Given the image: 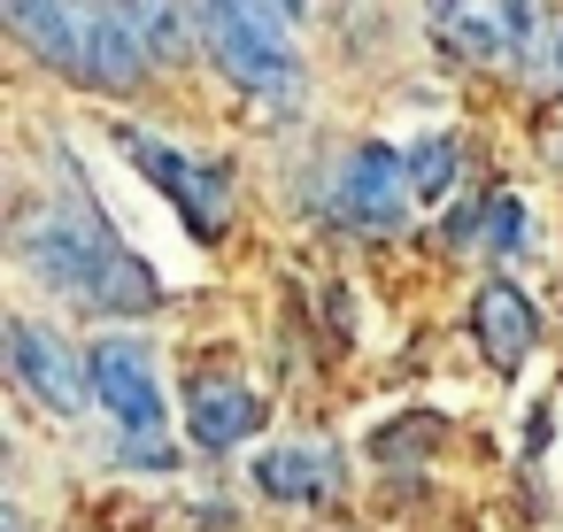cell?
Masks as SVG:
<instances>
[{
  "mask_svg": "<svg viewBox=\"0 0 563 532\" xmlns=\"http://www.w3.org/2000/svg\"><path fill=\"white\" fill-rule=\"evenodd\" d=\"M471 317H478V347H486V355H494L501 370H517V363H525V355L540 347V317H532V301H525V293H517L509 278H486V286H478V309H471Z\"/></svg>",
  "mask_w": 563,
  "mask_h": 532,
  "instance_id": "cell-9",
  "label": "cell"
},
{
  "mask_svg": "<svg viewBox=\"0 0 563 532\" xmlns=\"http://www.w3.org/2000/svg\"><path fill=\"white\" fill-rule=\"evenodd\" d=\"M9 9V24H16V40L40 55V63H55V70H86V0H0Z\"/></svg>",
  "mask_w": 563,
  "mask_h": 532,
  "instance_id": "cell-8",
  "label": "cell"
},
{
  "mask_svg": "<svg viewBox=\"0 0 563 532\" xmlns=\"http://www.w3.org/2000/svg\"><path fill=\"white\" fill-rule=\"evenodd\" d=\"M124 9L147 24L155 55H178V40H186V0H124Z\"/></svg>",
  "mask_w": 563,
  "mask_h": 532,
  "instance_id": "cell-13",
  "label": "cell"
},
{
  "mask_svg": "<svg viewBox=\"0 0 563 532\" xmlns=\"http://www.w3.org/2000/svg\"><path fill=\"white\" fill-rule=\"evenodd\" d=\"M201 47L255 101L301 93V47H294V16L278 0H201Z\"/></svg>",
  "mask_w": 563,
  "mask_h": 532,
  "instance_id": "cell-2",
  "label": "cell"
},
{
  "mask_svg": "<svg viewBox=\"0 0 563 532\" xmlns=\"http://www.w3.org/2000/svg\"><path fill=\"white\" fill-rule=\"evenodd\" d=\"M16 263L47 286V293H63V301H78V309H101V317H140V309H155L163 301V286H155V270L101 224V209L93 201H40V209H24V224H16Z\"/></svg>",
  "mask_w": 563,
  "mask_h": 532,
  "instance_id": "cell-1",
  "label": "cell"
},
{
  "mask_svg": "<svg viewBox=\"0 0 563 532\" xmlns=\"http://www.w3.org/2000/svg\"><path fill=\"white\" fill-rule=\"evenodd\" d=\"M278 9H286V16H309V0H278Z\"/></svg>",
  "mask_w": 563,
  "mask_h": 532,
  "instance_id": "cell-15",
  "label": "cell"
},
{
  "mask_svg": "<svg viewBox=\"0 0 563 532\" xmlns=\"http://www.w3.org/2000/svg\"><path fill=\"white\" fill-rule=\"evenodd\" d=\"M332 470H340L332 447H309V440L255 455V486H263L271 501H324V494H332Z\"/></svg>",
  "mask_w": 563,
  "mask_h": 532,
  "instance_id": "cell-10",
  "label": "cell"
},
{
  "mask_svg": "<svg viewBox=\"0 0 563 532\" xmlns=\"http://www.w3.org/2000/svg\"><path fill=\"white\" fill-rule=\"evenodd\" d=\"M540 47H548V55H540V86H548V93H563V24H555Z\"/></svg>",
  "mask_w": 563,
  "mask_h": 532,
  "instance_id": "cell-14",
  "label": "cell"
},
{
  "mask_svg": "<svg viewBox=\"0 0 563 532\" xmlns=\"http://www.w3.org/2000/svg\"><path fill=\"white\" fill-rule=\"evenodd\" d=\"M409 201H417L409 155H394V147H355V155L340 163V178H332V217H340L347 232H363V240L401 232Z\"/></svg>",
  "mask_w": 563,
  "mask_h": 532,
  "instance_id": "cell-5",
  "label": "cell"
},
{
  "mask_svg": "<svg viewBox=\"0 0 563 532\" xmlns=\"http://www.w3.org/2000/svg\"><path fill=\"white\" fill-rule=\"evenodd\" d=\"M448 240H455V247H486V255H525V247H532V217H525L517 193H494V201H478L471 217H455Z\"/></svg>",
  "mask_w": 563,
  "mask_h": 532,
  "instance_id": "cell-11",
  "label": "cell"
},
{
  "mask_svg": "<svg viewBox=\"0 0 563 532\" xmlns=\"http://www.w3.org/2000/svg\"><path fill=\"white\" fill-rule=\"evenodd\" d=\"M0 347H9V378H16L47 417H78V401L93 394V363H78L63 332L32 324V317H9Z\"/></svg>",
  "mask_w": 563,
  "mask_h": 532,
  "instance_id": "cell-6",
  "label": "cell"
},
{
  "mask_svg": "<svg viewBox=\"0 0 563 532\" xmlns=\"http://www.w3.org/2000/svg\"><path fill=\"white\" fill-rule=\"evenodd\" d=\"M455 170H463V140H455V132H424V140L409 147V186H417V201H448V193H455Z\"/></svg>",
  "mask_w": 563,
  "mask_h": 532,
  "instance_id": "cell-12",
  "label": "cell"
},
{
  "mask_svg": "<svg viewBox=\"0 0 563 532\" xmlns=\"http://www.w3.org/2000/svg\"><path fill=\"white\" fill-rule=\"evenodd\" d=\"M93 401L109 409V424L124 432V455L132 463H170V447H163V424H170V409H163V378H155V347L147 340H124V332H109V340H93Z\"/></svg>",
  "mask_w": 563,
  "mask_h": 532,
  "instance_id": "cell-3",
  "label": "cell"
},
{
  "mask_svg": "<svg viewBox=\"0 0 563 532\" xmlns=\"http://www.w3.org/2000/svg\"><path fill=\"white\" fill-rule=\"evenodd\" d=\"M263 432V394L232 370H201L186 378V440L209 447V455H232Z\"/></svg>",
  "mask_w": 563,
  "mask_h": 532,
  "instance_id": "cell-7",
  "label": "cell"
},
{
  "mask_svg": "<svg viewBox=\"0 0 563 532\" xmlns=\"http://www.w3.org/2000/svg\"><path fill=\"white\" fill-rule=\"evenodd\" d=\"M117 147L147 170V186H163V201L186 217V232L194 240H217L224 232V217H232V178L217 170V163H201V155H186V147H170V140H155V132H117Z\"/></svg>",
  "mask_w": 563,
  "mask_h": 532,
  "instance_id": "cell-4",
  "label": "cell"
}]
</instances>
